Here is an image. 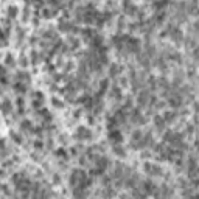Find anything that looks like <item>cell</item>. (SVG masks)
<instances>
[{
	"label": "cell",
	"instance_id": "obj_1",
	"mask_svg": "<svg viewBox=\"0 0 199 199\" xmlns=\"http://www.w3.org/2000/svg\"><path fill=\"white\" fill-rule=\"evenodd\" d=\"M143 170H145V173L149 174V176H162L163 170L159 167V165L156 163H149V162H145V165H143Z\"/></svg>",
	"mask_w": 199,
	"mask_h": 199
},
{
	"label": "cell",
	"instance_id": "obj_2",
	"mask_svg": "<svg viewBox=\"0 0 199 199\" xmlns=\"http://www.w3.org/2000/svg\"><path fill=\"white\" fill-rule=\"evenodd\" d=\"M76 139H79V140H90L92 139V132L84 128V126H79L78 129H76Z\"/></svg>",
	"mask_w": 199,
	"mask_h": 199
},
{
	"label": "cell",
	"instance_id": "obj_3",
	"mask_svg": "<svg viewBox=\"0 0 199 199\" xmlns=\"http://www.w3.org/2000/svg\"><path fill=\"white\" fill-rule=\"evenodd\" d=\"M131 121L132 123H135V125H145V118H143V115L139 109H134L132 110V114H131Z\"/></svg>",
	"mask_w": 199,
	"mask_h": 199
},
{
	"label": "cell",
	"instance_id": "obj_4",
	"mask_svg": "<svg viewBox=\"0 0 199 199\" xmlns=\"http://www.w3.org/2000/svg\"><path fill=\"white\" fill-rule=\"evenodd\" d=\"M168 104L170 106H173L174 109H178V107H180V106H184V100H182V97L179 95H171L170 98H168Z\"/></svg>",
	"mask_w": 199,
	"mask_h": 199
},
{
	"label": "cell",
	"instance_id": "obj_5",
	"mask_svg": "<svg viewBox=\"0 0 199 199\" xmlns=\"http://www.w3.org/2000/svg\"><path fill=\"white\" fill-rule=\"evenodd\" d=\"M109 140L114 143V145H118V143L123 142V135H121V132L117 131V129H112L109 132Z\"/></svg>",
	"mask_w": 199,
	"mask_h": 199
},
{
	"label": "cell",
	"instance_id": "obj_6",
	"mask_svg": "<svg viewBox=\"0 0 199 199\" xmlns=\"http://www.w3.org/2000/svg\"><path fill=\"white\" fill-rule=\"evenodd\" d=\"M162 118L165 120V123H173V121L178 118V112H174V110H165Z\"/></svg>",
	"mask_w": 199,
	"mask_h": 199
},
{
	"label": "cell",
	"instance_id": "obj_7",
	"mask_svg": "<svg viewBox=\"0 0 199 199\" xmlns=\"http://www.w3.org/2000/svg\"><path fill=\"white\" fill-rule=\"evenodd\" d=\"M154 125H156V129L157 131H160L162 132L163 129H165V120L162 118V115H156V117H154Z\"/></svg>",
	"mask_w": 199,
	"mask_h": 199
},
{
	"label": "cell",
	"instance_id": "obj_8",
	"mask_svg": "<svg viewBox=\"0 0 199 199\" xmlns=\"http://www.w3.org/2000/svg\"><path fill=\"white\" fill-rule=\"evenodd\" d=\"M0 109L3 110V114H9L11 109H13V104H11L9 100H3V101L0 103Z\"/></svg>",
	"mask_w": 199,
	"mask_h": 199
},
{
	"label": "cell",
	"instance_id": "obj_9",
	"mask_svg": "<svg viewBox=\"0 0 199 199\" xmlns=\"http://www.w3.org/2000/svg\"><path fill=\"white\" fill-rule=\"evenodd\" d=\"M120 72H121V65L112 62V65H110V69H109V75L110 76H117V75H120Z\"/></svg>",
	"mask_w": 199,
	"mask_h": 199
},
{
	"label": "cell",
	"instance_id": "obj_10",
	"mask_svg": "<svg viewBox=\"0 0 199 199\" xmlns=\"http://www.w3.org/2000/svg\"><path fill=\"white\" fill-rule=\"evenodd\" d=\"M167 5H168V0H157V2H154V3H152V6L156 8L157 11H160L162 8L167 6Z\"/></svg>",
	"mask_w": 199,
	"mask_h": 199
},
{
	"label": "cell",
	"instance_id": "obj_11",
	"mask_svg": "<svg viewBox=\"0 0 199 199\" xmlns=\"http://www.w3.org/2000/svg\"><path fill=\"white\" fill-rule=\"evenodd\" d=\"M110 97H114L115 100H120L121 98V92H120V89H118L117 86L112 87V90H110Z\"/></svg>",
	"mask_w": 199,
	"mask_h": 199
},
{
	"label": "cell",
	"instance_id": "obj_12",
	"mask_svg": "<svg viewBox=\"0 0 199 199\" xmlns=\"http://www.w3.org/2000/svg\"><path fill=\"white\" fill-rule=\"evenodd\" d=\"M114 152L117 154L118 157H125V156H126V151H125L121 146H115V148H114Z\"/></svg>",
	"mask_w": 199,
	"mask_h": 199
},
{
	"label": "cell",
	"instance_id": "obj_13",
	"mask_svg": "<svg viewBox=\"0 0 199 199\" xmlns=\"http://www.w3.org/2000/svg\"><path fill=\"white\" fill-rule=\"evenodd\" d=\"M14 90L16 92H26V86L22 84V82H17V84L14 86Z\"/></svg>",
	"mask_w": 199,
	"mask_h": 199
},
{
	"label": "cell",
	"instance_id": "obj_14",
	"mask_svg": "<svg viewBox=\"0 0 199 199\" xmlns=\"http://www.w3.org/2000/svg\"><path fill=\"white\" fill-rule=\"evenodd\" d=\"M8 16H9V17H16V16H17V6H9Z\"/></svg>",
	"mask_w": 199,
	"mask_h": 199
},
{
	"label": "cell",
	"instance_id": "obj_15",
	"mask_svg": "<svg viewBox=\"0 0 199 199\" xmlns=\"http://www.w3.org/2000/svg\"><path fill=\"white\" fill-rule=\"evenodd\" d=\"M22 129H26V131H33V126H31V123H30V121L28 120H26V121H22Z\"/></svg>",
	"mask_w": 199,
	"mask_h": 199
},
{
	"label": "cell",
	"instance_id": "obj_16",
	"mask_svg": "<svg viewBox=\"0 0 199 199\" xmlns=\"http://www.w3.org/2000/svg\"><path fill=\"white\" fill-rule=\"evenodd\" d=\"M19 64L22 65V67H26V65H28V59H26V56H24V54H22L20 59H19Z\"/></svg>",
	"mask_w": 199,
	"mask_h": 199
},
{
	"label": "cell",
	"instance_id": "obj_17",
	"mask_svg": "<svg viewBox=\"0 0 199 199\" xmlns=\"http://www.w3.org/2000/svg\"><path fill=\"white\" fill-rule=\"evenodd\" d=\"M6 65H14V58L11 56V54L6 56Z\"/></svg>",
	"mask_w": 199,
	"mask_h": 199
},
{
	"label": "cell",
	"instance_id": "obj_18",
	"mask_svg": "<svg viewBox=\"0 0 199 199\" xmlns=\"http://www.w3.org/2000/svg\"><path fill=\"white\" fill-rule=\"evenodd\" d=\"M11 137H13V139H14V142H17V143H22V139H20V137H19L17 134H11Z\"/></svg>",
	"mask_w": 199,
	"mask_h": 199
},
{
	"label": "cell",
	"instance_id": "obj_19",
	"mask_svg": "<svg viewBox=\"0 0 199 199\" xmlns=\"http://www.w3.org/2000/svg\"><path fill=\"white\" fill-rule=\"evenodd\" d=\"M53 104H54L56 107H62V103L58 101V98H53Z\"/></svg>",
	"mask_w": 199,
	"mask_h": 199
},
{
	"label": "cell",
	"instance_id": "obj_20",
	"mask_svg": "<svg viewBox=\"0 0 199 199\" xmlns=\"http://www.w3.org/2000/svg\"><path fill=\"white\" fill-rule=\"evenodd\" d=\"M34 146H36V148H42V143H41V142H36Z\"/></svg>",
	"mask_w": 199,
	"mask_h": 199
}]
</instances>
